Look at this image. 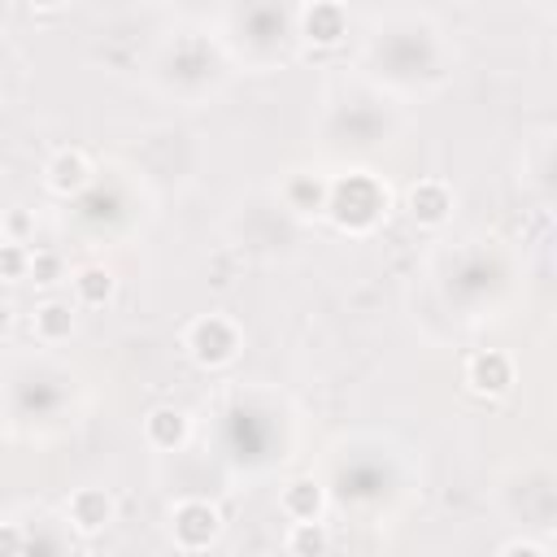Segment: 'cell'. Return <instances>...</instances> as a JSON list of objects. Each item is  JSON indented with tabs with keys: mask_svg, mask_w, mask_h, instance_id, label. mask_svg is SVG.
I'll use <instances>...</instances> for the list:
<instances>
[{
	"mask_svg": "<svg viewBox=\"0 0 557 557\" xmlns=\"http://www.w3.org/2000/svg\"><path fill=\"white\" fill-rule=\"evenodd\" d=\"M339 231L348 235H366L374 231V222L387 213V187L366 174V170H348L344 178H335L326 187V209H322Z\"/></svg>",
	"mask_w": 557,
	"mask_h": 557,
	"instance_id": "6da1fadb",
	"label": "cell"
},
{
	"mask_svg": "<svg viewBox=\"0 0 557 557\" xmlns=\"http://www.w3.org/2000/svg\"><path fill=\"white\" fill-rule=\"evenodd\" d=\"M244 348V331L231 313H200L183 331V352L200 370H226Z\"/></svg>",
	"mask_w": 557,
	"mask_h": 557,
	"instance_id": "7a4b0ae2",
	"label": "cell"
},
{
	"mask_svg": "<svg viewBox=\"0 0 557 557\" xmlns=\"http://www.w3.org/2000/svg\"><path fill=\"white\" fill-rule=\"evenodd\" d=\"M222 531H226V518H222V509L213 500H205V496L174 500V509H170V540H174L178 553H205V548H213L222 540Z\"/></svg>",
	"mask_w": 557,
	"mask_h": 557,
	"instance_id": "3957f363",
	"label": "cell"
},
{
	"mask_svg": "<svg viewBox=\"0 0 557 557\" xmlns=\"http://www.w3.org/2000/svg\"><path fill=\"white\" fill-rule=\"evenodd\" d=\"M513 383H518V374H513V357L509 352H500V348L470 352V361H466V387L479 400H500V396L513 392Z\"/></svg>",
	"mask_w": 557,
	"mask_h": 557,
	"instance_id": "277c9868",
	"label": "cell"
},
{
	"mask_svg": "<svg viewBox=\"0 0 557 557\" xmlns=\"http://www.w3.org/2000/svg\"><path fill=\"white\" fill-rule=\"evenodd\" d=\"M113 518H117V500H113V492H104V487H74L70 500H65V522H70V531H78L83 540L109 531Z\"/></svg>",
	"mask_w": 557,
	"mask_h": 557,
	"instance_id": "5b68a950",
	"label": "cell"
},
{
	"mask_svg": "<svg viewBox=\"0 0 557 557\" xmlns=\"http://www.w3.org/2000/svg\"><path fill=\"white\" fill-rule=\"evenodd\" d=\"M453 205H457V196H453V187H448L444 178H418V183L405 191V213H409V222L422 226V231L444 226V222L453 218Z\"/></svg>",
	"mask_w": 557,
	"mask_h": 557,
	"instance_id": "8992f818",
	"label": "cell"
},
{
	"mask_svg": "<svg viewBox=\"0 0 557 557\" xmlns=\"http://www.w3.org/2000/svg\"><path fill=\"white\" fill-rule=\"evenodd\" d=\"M91 161H87V152L83 148H61V152H52L48 157V165H44V183H48V191L52 196H83L87 187H91Z\"/></svg>",
	"mask_w": 557,
	"mask_h": 557,
	"instance_id": "52a82bcc",
	"label": "cell"
},
{
	"mask_svg": "<svg viewBox=\"0 0 557 557\" xmlns=\"http://www.w3.org/2000/svg\"><path fill=\"white\" fill-rule=\"evenodd\" d=\"M300 35L313 48H335L348 35V13L339 0H309L300 9Z\"/></svg>",
	"mask_w": 557,
	"mask_h": 557,
	"instance_id": "ba28073f",
	"label": "cell"
},
{
	"mask_svg": "<svg viewBox=\"0 0 557 557\" xmlns=\"http://www.w3.org/2000/svg\"><path fill=\"white\" fill-rule=\"evenodd\" d=\"M70 292L78 309H104L117 296V274L104 261H83L70 270Z\"/></svg>",
	"mask_w": 557,
	"mask_h": 557,
	"instance_id": "9c48e42d",
	"label": "cell"
},
{
	"mask_svg": "<svg viewBox=\"0 0 557 557\" xmlns=\"http://www.w3.org/2000/svg\"><path fill=\"white\" fill-rule=\"evenodd\" d=\"M144 440H148L152 448H161V453L183 448V444L191 440V418H187V409H178V405H152V409L144 413Z\"/></svg>",
	"mask_w": 557,
	"mask_h": 557,
	"instance_id": "30bf717a",
	"label": "cell"
},
{
	"mask_svg": "<svg viewBox=\"0 0 557 557\" xmlns=\"http://www.w3.org/2000/svg\"><path fill=\"white\" fill-rule=\"evenodd\" d=\"M74 326H78V305H74V300L48 296V300H39L35 313H30V335H35L39 344H61V339L74 335Z\"/></svg>",
	"mask_w": 557,
	"mask_h": 557,
	"instance_id": "8fae6325",
	"label": "cell"
},
{
	"mask_svg": "<svg viewBox=\"0 0 557 557\" xmlns=\"http://www.w3.org/2000/svg\"><path fill=\"white\" fill-rule=\"evenodd\" d=\"M278 509H283L292 522L322 518V513H326V487H322L313 474H296V479L278 492Z\"/></svg>",
	"mask_w": 557,
	"mask_h": 557,
	"instance_id": "7c38bea8",
	"label": "cell"
},
{
	"mask_svg": "<svg viewBox=\"0 0 557 557\" xmlns=\"http://www.w3.org/2000/svg\"><path fill=\"white\" fill-rule=\"evenodd\" d=\"M326 187H331V183H322V178H313V174H292L287 187H283V196H287V205H292L300 218H318V213L326 209Z\"/></svg>",
	"mask_w": 557,
	"mask_h": 557,
	"instance_id": "4fadbf2b",
	"label": "cell"
},
{
	"mask_svg": "<svg viewBox=\"0 0 557 557\" xmlns=\"http://www.w3.org/2000/svg\"><path fill=\"white\" fill-rule=\"evenodd\" d=\"M283 548H287V553H296V557H322V553H331V531H326V522H322V518L292 522V527H287Z\"/></svg>",
	"mask_w": 557,
	"mask_h": 557,
	"instance_id": "5bb4252c",
	"label": "cell"
},
{
	"mask_svg": "<svg viewBox=\"0 0 557 557\" xmlns=\"http://www.w3.org/2000/svg\"><path fill=\"white\" fill-rule=\"evenodd\" d=\"M26 278L39 283V287H57V283L70 278V274H65L61 252H52V248H30V270H26Z\"/></svg>",
	"mask_w": 557,
	"mask_h": 557,
	"instance_id": "9a60e30c",
	"label": "cell"
},
{
	"mask_svg": "<svg viewBox=\"0 0 557 557\" xmlns=\"http://www.w3.org/2000/svg\"><path fill=\"white\" fill-rule=\"evenodd\" d=\"M30 270V248L22 239H0V278L4 283H22Z\"/></svg>",
	"mask_w": 557,
	"mask_h": 557,
	"instance_id": "2e32d148",
	"label": "cell"
},
{
	"mask_svg": "<svg viewBox=\"0 0 557 557\" xmlns=\"http://www.w3.org/2000/svg\"><path fill=\"white\" fill-rule=\"evenodd\" d=\"M30 548V535L22 522H0V557H13V553H26Z\"/></svg>",
	"mask_w": 557,
	"mask_h": 557,
	"instance_id": "e0dca14e",
	"label": "cell"
},
{
	"mask_svg": "<svg viewBox=\"0 0 557 557\" xmlns=\"http://www.w3.org/2000/svg\"><path fill=\"white\" fill-rule=\"evenodd\" d=\"M548 557V544H535V540H505L500 544V557Z\"/></svg>",
	"mask_w": 557,
	"mask_h": 557,
	"instance_id": "ac0fdd59",
	"label": "cell"
},
{
	"mask_svg": "<svg viewBox=\"0 0 557 557\" xmlns=\"http://www.w3.org/2000/svg\"><path fill=\"white\" fill-rule=\"evenodd\" d=\"M0 235H4V239H22V244H26V235H30V218H26L22 209H13V213L4 218V226H0Z\"/></svg>",
	"mask_w": 557,
	"mask_h": 557,
	"instance_id": "d6986e66",
	"label": "cell"
},
{
	"mask_svg": "<svg viewBox=\"0 0 557 557\" xmlns=\"http://www.w3.org/2000/svg\"><path fill=\"white\" fill-rule=\"evenodd\" d=\"M13 322H17V309H13L9 300H0V339H9V331H13Z\"/></svg>",
	"mask_w": 557,
	"mask_h": 557,
	"instance_id": "ffe728a7",
	"label": "cell"
},
{
	"mask_svg": "<svg viewBox=\"0 0 557 557\" xmlns=\"http://www.w3.org/2000/svg\"><path fill=\"white\" fill-rule=\"evenodd\" d=\"M26 4H30L35 13H61V9L70 4V0H26Z\"/></svg>",
	"mask_w": 557,
	"mask_h": 557,
	"instance_id": "44dd1931",
	"label": "cell"
},
{
	"mask_svg": "<svg viewBox=\"0 0 557 557\" xmlns=\"http://www.w3.org/2000/svg\"><path fill=\"white\" fill-rule=\"evenodd\" d=\"M0 239H4V235H0Z\"/></svg>",
	"mask_w": 557,
	"mask_h": 557,
	"instance_id": "7402d4cb",
	"label": "cell"
}]
</instances>
